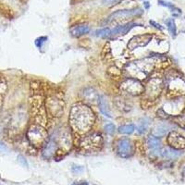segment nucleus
Segmentation results:
<instances>
[{
  "label": "nucleus",
  "mask_w": 185,
  "mask_h": 185,
  "mask_svg": "<svg viewBox=\"0 0 185 185\" xmlns=\"http://www.w3.org/2000/svg\"><path fill=\"white\" fill-rule=\"evenodd\" d=\"M102 146H103V137L98 132L92 133L81 138L79 144L80 149L84 152H96L100 150Z\"/></svg>",
  "instance_id": "nucleus-4"
},
{
  "label": "nucleus",
  "mask_w": 185,
  "mask_h": 185,
  "mask_svg": "<svg viewBox=\"0 0 185 185\" xmlns=\"http://www.w3.org/2000/svg\"><path fill=\"white\" fill-rule=\"evenodd\" d=\"M110 33H111V29L108 27V28L96 30V33H94V35L99 38H107L110 36Z\"/></svg>",
  "instance_id": "nucleus-22"
},
{
  "label": "nucleus",
  "mask_w": 185,
  "mask_h": 185,
  "mask_svg": "<svg viewBox=\"0 0 185 185\" xmlns=\"http://www.w3.org/2000/svg\"><path fill=\"white\" fill-rule=\"evenodd\" d=\"M98 105H99L100 111L104 114L106 117L111 118V112H110L109 105L107 97L105 96H99V101H98Z\"/></svg>",
  "instance_id": "nucleus-17"
},
{
  "label": "nucleus",
  "mask_w": 185,
  "mask_h": 185,
  "mask_svg": "<svg viewBox=\"0 0 185 185\" xmlns=\"http://www.w3.org/2000/svg\"><path fill=\"white\" fill-rule=\"evenodd\" d=\"M183 171H184V174H185V168H184V170H183Z\"/></svg>",
  "instance_id": "nucleus-33"
},
{
  "label": "nucleus",
  "mask_w": 185,
  "mask_h": 185,
  "mask_svg": "<svg viewBox=\"0 0 185 185\" xmlns=\"http://www.w3.org/2000/svg\"><path fill=\"white\" fill-rule=\"evenodd\" d=\"M167 141L170 147L176 150H185V137L178 132H170L168 133Z\"/></svg>",
  "instance_id": "nucleus-10"
},
{
  "label": "nucleus",
  "mask_w": 185,
  "mask_h": 185,
  "mask_svg": "<svg viewBox=\"0 0 185 185\" xmlns=\"http://www.w3.org/2000/svg\"><path fill=\"white\" fill-rule=\"evenodd\" d=\"M144 7H145V9H149V7H150V5H149V2H144Z\"/></svg>",
  "instance_id": "nucleus-31"
},
{
  "label": "nucleus",
  "mask_w": 185,
  "mask_h": 185,
  "mask_svg": "<svg viewBox=\"0 0 185 185\" xmlns=\"http://www.w3.org/2000/svg\"><path fill=\"white\" fill-rule=\"evenodd\" d=\"M160 155L168 159H176L182 155V152L176 150V149L171 147H163L161 148Z\"/></svg>",
  "instance_id": "nucleus-16"
},
{
  "label": "nucleus",
  "mask_w": 185,
  "mask_h": 185,
  "mask_svg": "<svg viewBox=\"0 0 185 185\" xmlns=\"http://www.w3.org/2000/svg\"><path fill=\"white\" fill-rule=\"evenodd\" d=\"M94 122V114L89 107L81 103L72 106L69 113V123L74 131L85 132L91 129Z\"/></svg>",
  "instance_id": "nucleus-1"
},
{
  "label": "nucleus",
  "mask_w": 185,
  "mask_h": 185,
  "mask_svg": "<svg viewBox=\"0 0 185 185\" xmlns=\"http://www.w3.org/2000/svg\"><path fill=\"white\" fill-rule=\"evenodd\" d=\"M120 89L124 93L131 94V96H139L144 93V86L141 83L140 81L133 78L125 80L121 84Z\"/></svg>",
  "instance_id": "nucleus-8"
},
{
  "label": "nucleus",
  "mask_w": 185,
  "mask_h": 185,
  "mask_svg": "<svg viewBox=\"0 0 185 185\" xmlns=\"http://www.w3.org/2000/svg\"><path fill=\"white\" fill-rule=\"evenodd\" d=\"M102 1H103V3L105 4V5L108 6V5H114L115 3L119 2L120 0H102Z\"/></svg>",
  "instance_id": "nucleus-26"
},
{
  "label": "nucleus",
  "mask_w": 185,
  "mask_h": 185,
  "mask_svg": "<svg viewBox=\"0 0 185 185\" xmlns=\"http://www.w3.org/2000/svg\"><path fill=\"white\" fill-rule=\"evenodd\" d=\"M72 185H75V183H74V184H72Z\"/></svg>",
  "instance_id": "nucleus-34"
},
{
  "label": "nucleus",
  "mask_w": 185,
  "mask_h": 185,
  "mask_svg": "<svg viewBox=\"0 0 185 185\" xmlns=\"http://www.w3.org/2000/svg\"><path fill=\"white\" fill-rule=\"evenodd\" d=\"M153 39L152 34H142L133 36L128 43L129 50H135L136 48L146 46Z\"/></svg>",
  "instance_id": "nucleus-11"
},
{
  "label": "nucleus",
  "mask_w": 185,
  "mask_h": 185,
  "mask_svg": "<svg viewBox=\"0 0 185 185\" xmlns=\"http://www.w3.org/2000/svg\"><path fill=\"white\" fill-rule=\"evenodd\" d=\"M167 25H168V28L170 30V33L173 37L176 35V33H177V30H176V24H175V21L173 19H168L167 21Z\"/></svg>",
  "instance_id": "nucleus-23"
},
{
  "label": "nucleus",
  "mask_w": 185,
  "mask_h": 185,
  "mask_svg": "<svg viewBox=\"0 0 185 185\" xmlns=\"http://www.w3.org/2000/svg\"><path fill=\"white\" fill-rule=\"evenodd\" d=\"M65 103L61 97L56 94L50 96L46 100L47 111L53 117H60L64 111Z\"/></svg>",
  "instance_id": "nucleus-6"
},
{
  "label": "nucleus",
  "mask_w": 185,
  "mask_h": 185,
  "mask_svg": "<svg viewBox=\"0 0 185 185\" xmlns=\"http://www.w3.org/2000/svg\"><path fill=\"white\" fill-rule=\"evenodd\" d=\"M135 26H139V24L133 22H129V23H126V24L118 25L113 30H111L109 37H117V36H120V35H124L126 33H128Z\"/></svg>",
  "instance_id": "nucleus-13"
},
{
  "label": "nucleus",
  "mask_w": 185,
  "mask_h": 185,
  "mask_svg": "<svg viewBox=\"0 0 185 185\" xmlns=\"http://www.w3.org/2000/svg\"><path fill=\"white\" fill-rule=\"evenodd\" d=\"M7 151V149L5 146V144H3L1 142H0V153H5Z\"/></svg>",
  "instance_id": "nucleus-29"
},
{
  "label": "nucleus",
  "mask_w": 185,
  "mask_h": 185,
  "mask_svg": "<svg viewBox=\"0 0 185 185\" xmlns=\"http://www.w3.org/2000/svg\"><path fill=\"white\" fill-rule=\"evenodd\" d=\"M81 96H82V99L86 103L91 105H97L98 101H99V94H98L96 89H94L92 87L85 88L81 92Z\"/></svg>",
  "instance_id": "nucleus-12"
},
{
  "label": "nucleus",
  "mask_w": 185,
  "mask_h": 185,
  "mask_svg": "<svg viewBox=\"0 0 185 185\" xmlns=\"http://www.w3.org/2000/svg\"><path fill=\"white\" fill-rule=\"evenodd\" d=\"M154 62L151 58H144L131 62L126 66V70L133 79H144L152 72Z\"/></svg>",
  "instance_id": "nucleus-2"
},
{
  "label": "nucleus",
  "mask_w": 185,
  "mask_h": 185,
  "mask_svg": "<svg viewBox=\"0 0 185 185\" xmlns=\"http://www.w3.org/2000/svg\"><path fill=\"white\" fill-rule=\"evenodd\" d=\"M170 130V126L168 124H165V123L158 124L153 130V135L159 138V137H162L165 134H167Z\"/></svg>",
  "instance_id": "nucleus-19"
},
{
  "label": "nucleus",
  "mask_w": 185,
  "mask_h": 185,
  "mask_svg": "<svg viewBox=\"0 0 185 185\" xmlns=\"http://www.w3.org/2000/svg\"><path fill=\"white\" fill-rule=\"evenodd\" d=\"M117 154L122 158H129L134 154V145L129 139L122 138L117 143Z\"/></svg>",
  "instance_id": "nucleus-9"
},
{
  "label": "nucleus",
  "mask_w": 185,
  "mask_h": 185,
  "mask_svg": "<svg viewBox=\"0 0 185 185\" xmlns=\"http://www.w3.org/2000/svg\"><path fill=\"white\" fill-rule=\"evenodd\" d=\"M89 31H90V27L87 24H81V25H78L76 27H73L70 30V34L73 37H81L82 35L88 33Z\"/></svg>",
  "instance_id": "nucleus-18"
},
{
  "label": "nucleus",
  "mask_w": 185,
  "mask_h": 185,
  "mask_svg": "<svg viewBox=\"0 0 185 185\" xmlns=\"http://www.w3.org/2000/svg\"><path fill=\"white\" fill-rule=\"evenodd\" d=\"M77 170H78V172H81L82 170H83V168H82L81 167H79V168H77ZM73 172L75 173L76 171H75V168H73Z\"/></svg>",
  "instance_id": "nucleus-30"
},
{
  "label": "nucleus",
  "mask_w": 185,
  "mask_h": 185,
  "mask_svg": "<svg viewBox=\"0 0 185 185\" xmlns=\"http://www.w3.org/2000/svg\"><path fill=\"white\" fill-rule=\"evenodd\" d=\"M143 13V10L141 9H133L127 10H119L117 12H114L108 18V23L109 24H120V23L127 21L128 19L133 17V16L140 15Z\"/></svg>",
  "instance_id": "nucleus-5"
},
{
  "label": "nucleus",
  "mask_w": 185,
  "mask_h": 185,
  "mask_svg": "<svg viewBox=\"0 0 185 185\" xmlns=\"http://www.w3.org/2000/svg\"><path fill=\"white\" fill-rule=\"evenodd\" d=\"M147 145L150 151L153 153L154 155H160V151H161V142L159 138L151 135L148 137L147 139Z\"/></svg>",
  "instance_id": "nucleus-15"
},
{
  "label": "nucleus",
  "mask_w": 185,
  "mask_h": 185,
  "mask_svg": "<svg viewBox=\"0 0 185 185\" xmlns=\"http://www.w3.org/2000/svg\"><path fill=\"white\" fill-rule=\"evenodd\" d=\"M175 119H176L177 123H178L180 127H182V128L185 129V113L182 114V115H180L178 117H176Z\"/></svg>",
  "instance_id": "nucleus-24"
},
{
  "label": "nucleus",
  "mask_w": 185,
  "mask_h": 185,
  "mask_svg": "<svg viewBox=\"0 0 185 185\" xmlns=\"http://www.w3.org/2000/svg\"><path fill=\"white\" fill-rule=\"evenodd\" d=\"M19 162H21V164H22L24 167H27V166H28V164H27L26 160H25V158H24V157H23V156H19Z\"/></svg>",
  "instance_id": "nucleus-28"
},
{
  "label": "nucleus",
  "mask_w": 185,
  "mask_h": 185,
  "mask_svg": "<svg viewBox=\"0 0 185 185\" xmlns=\"http://www.w3.org/2000/svg\"><path fill=\"white\" fill-rule=\"evenodd\" d=\"M163 89V81L159 77H154L148 80L144 87V93L148 99H155L159 96Z\"/></svg>",
  "instance_id": "nucleus-7"
},
{
  "label": "nucleus",
  "mask_w": 185,
  "mask_h": 185,
  "mask_svg": "<svg viewBox=\"0 0 185 185\" xmlns=\"http://www.w3.org/2000/svg\"><path fill=\"white\" fill-rule=\"evenodd\" d=\"M149 22H150V24H151V25H154L156 29H158V30H163V27H161V25H159L158 23H156V21H150Z\"/></svg>",
  "instance_id": "nucleus-27"
},
{
  "label": "nucleus",
  "mask_w": 185,
  "mask_h": 185,
  "mask_svg": "<svg viewBox=\"0 0 185 185\" xmlns=\"http://www.w3.org/2000/svg\"><path fill=\"white\" fill-rule=\"evenodd\" d=\"M57 141L54 139V137L50 138L49 141L45 144L44 146V151H43V156L45 158H50L51 156L55 155V153L57 150Z\"/></svg>",
  "instance_id": "nucleus-14"
},
{
  "label": "nucleus",
  "mask_w": 185,
  "mask_h": 185,
  "mask_svg": "<svg viewBox=\"0 0 185 185\" xmlns=\"http://www.w3.org/2000/svg\"><path fill=\"white\" fill-rule=\"evenodd\" d=\"M27 138L35 147L39 148L45 146V141L47 139V132L42 125L33 124L27 132Z\"/></svg>",
  "instance_id": "nucleus-3"
},
{
  "label": "nucleus",
  "mask_w": 185,
  "mask_h": 185,
  "mask_svg": "<svg viewBox=\"0 0 185 185\" xmlns=\"http://www.w3.org/2000/svg\"><path fill=\"white\" fill-rule=\"evenodd\" d=\"M75 185H89V183H88V182H81V183L75 184Z\"/></svg>",
  "instance_id": "nucleus-32"
},
{
  "label": "nucleus",
  "mask_w": 185,
  "mask_h": 185,
  "mask_svg": "<svg viewBox=\"0 0 185 185\" xmlns=\"http://www.w3.org/2000/svg\"><path fill=\"white\" fill-rule=\"evenodd\" d=\"M135 127L133 124H128V125H122L118 129L120 133H122V134H132V133L134 132Z\"/></svg>",
  "instance_id": "nucleus-20"
},
{
  "label": "nucleus",
  "mask_w": 185,
  "mask_h": 185,
  "mask_svg": "<svg viewBox=\"0 0 185 185\" xmlns=\"http://www.w3.org/2000/svg\"><path fill=\"white\" fill-rule=\"evenodd\" d=\"M104 130H105V132H107V133H108V134H113L114 132H115V126H114V124H112V123H108V124H107L105 126V128H104Z\"/></svg>",
  "instance_id": "nucleus-25"
},
{
  "label": "nucleus",
  "mask_w": 185,
  "mask_h": 185,
  "mask_svg": "<svg viewBox=\"0 0 185 185\" xmlns=\"http://www.w3.org/2000/svg\"><path fill=\"white\" fill-rule=\"evenodd\" d=\"M149 125V120L148 119H141L138 122V133L143 134L144 132H146Z\"/></svg>",
  "instance_id": "nucleus-21"
}]
</instances>
